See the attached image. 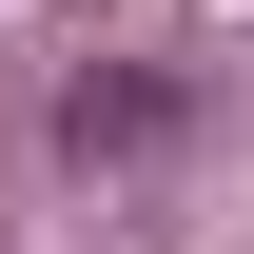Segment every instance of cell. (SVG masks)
Instances as JSON below:
<instances>
[{"instance_id":"cell-1","label":"cell","mask_w":254,"mask_h":254,"mask_svg":"<svg viewBox=\"0 0 254 254\" xmlns=\"http://www.w3.org/2000/svg\"><path fill=\"white\" fill-rule=\"evenodd\" d=\"M137 137H176V78H78L59 98V157H137Z\"/></svg>"}]
</instances>
